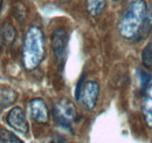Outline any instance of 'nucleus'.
Here are the masks:
<instances>
[{
  "instance_id": "17",
  "label": "nucleus",
  "mask_w": 152,
  "mask_h": 143,
  "mask_svg": "<svg viewBox=\"0 0 152 143\" xmlns=\"http://www.w3.org/2000/svg\"><path fill=\"white\" fill-rule=\"evenodd\" d=\"M62 1H64V2H68V1H70V0H62Z\"/></svg>"
},
{
  "instance_id": "11",
  "label": "nucleus",
  "mask_w": 152,
  "mask_h": 143,
  "mask_svg": "<svg viewBox=\"0 0 152 143\" xmlns=\"http://www.w3.org/2000/svg\"><path fill=\"white\" fill-rule=\"evenodd\" d=\"M152 31V7H150L146 12V15L144 19V22H143V26L140 28V32L137 38H144L145 35H148L150 32Z\"/></svg>"
},
{
  "instance_id": "2",
  "label": "nucleus",
  "mask_w": 152,
  "mask_h": 143,
  "mask_svg": "<svg viewBox=\"0 0 152 143\" xmlns=\"http://www.w3.org/2000/svg\"><path fill=\"white\" fill-rule=\"evenodd\" d=\"M148 7L144 0H133L119 22V33L125 39L137 38L143 26Z\"/></svg>"
},
{
  "instance_id": "19",
  "label": "nucleus",
  "mask_w": 152,
  "mask_h": 143,
  "mask_svg": "<svg viewBox=\"0 0 152 143\" xmlns=\"http://www.w3.org/2000/svg\"><path fill=\"white\" fill-rule=\"evenodd\" d=\"M114 1H118V0H114Z\"/></svg>"
},
{
  "instance_id": "10",
  "label": "nucleus",
  "mask_w": 152,
  "mask_h": 143,
  "mask_svg": "<svg viewBox=\"0 0 152 143\" xmlns=\"http://www.w3.org/2000/svg\"><path fill=\"white\" fill-rule=\"evenodd\" d=\"M107 5L105 0H86V8L87 12L91 15V17H97L99 15L104 7Z\"/></svg>"
},
{
  "instance_id": "13",
  "label": "nucleus",
  "mask_w": 152,
  "mask_h": 143,
  "mask_svg": "<svg viewBox=\"0 0 152 143\" xmlns=\"http://www.w3.org/2000/svg\"><path fill=\"white\" fill-rule=\"evenodd\" d=\"M0 143H23L17 135L7 129H0Z\"/></svg>"
},
{
  "instance_id": "14",
  "label": "nucleus",
  "mask_w": 152,
  "mask_h": 143,
  "mask_svg": "<svg viewBox=\"0 0 152 143\" xmlns=\"http://www.w3.org/2000/svg\"><path fill=\"white\" fill-rule=\"evenodd\" d=\"M2 35H4L5 41H7V42L14 41V38H15V29H14V27L12 25H10V24H6L4 26V29H2Z\"/></svg>"
},
{
  "instance_id": "1",
  "label": "nucleus",
  "mask_w": 152,
  "mask_h": 143,
  "mask_svg": "<svg viewBox=\"0 0 152 143\" xmlns=\"http://www.w3.org/2000/svg\"><path fill=\"white\" fill-rule=\"evenodd\" d=\"M45 56V38L37 26H31L26 33L22 48V63L27 71H33Z\"/></svg>"
},
{
  "instance_id": "5",
  "label": "nucleus",
  "mask_w": 152,
  "mask_h": 143,
  "mask_svg": "<svg viewBox=\"0 0 152 143\" xmlns=\"http://www.w3.org/2000/svg\"><path fill=\"white\" fill-rule=\"evenodd\" d=\"M52 47L58 62L63 61L68 47V33L64 28H56L52 34Z\"/></svg>"
},
{
  "instance_id": "6",
  "label": "nucleus",
  "mask_w": 152,
  "mask_h": 143,
  "mask_svg": "<svg viewBox=\"0 0 152 143\" xmlns=\"http://www.w3.org/2000/svg\"><path fill=\"white\" fill-rule=\"evenodd\" d=\"M6 122L11 128H13V130L20 134H27L29 130L27 117L20 107H14L10 110V113L6 116Z\"/></svg>"
},
{
  "instance_id": "16",
  "label": "nucleus",
  "mask_w": 152,
  "mask_h": 143,
  "mask_svg": "<svg viewBox=\"0 0 152 143\" xmlns=\"http://www.w3.org/2000/svg\"><path fill=\"white\" fill-rule=\"evenodd\" d=\"M50 143H62V142H61L60 140H54V141H52Z\"/></svg>"
},
{
  "instance_id": "15",
  "label": "nucleus",
  "mask_w": 152,
  "mask_h": 143,
  "mask_svg": "<svg viewBox=\"0 0 152 143\" xmlns=\"http://www.w3.org/2000/svg\"><path fill=\"white\" fill-rule=\"evenodd\" d=\"M138 74H139V80H140V86L142 87H145V86H148V83H149V81H150V75L146 73V72L142 71V69H139L138 71Z\"/></svg>"
},
{
  "instance_id": "9",
  "label": "nucleus",
  "mask_w": 152,
  "mask_h": 143,
  "mask_svg": "<svg viewBox=\"0 0 152 143\" xmlns=\"http://www.w3.org/2000/svg\"><path fill=\"white\" fill-rule=\"evenodd\" d=\"M18 99V94L15 90L10 87H1L0 86V111L8 106L13 105Z\"/></svg>"
},
{
  "instance_id": "8",
  "label": "nucleus",
  "mask_w": 152,
  "mask_h": 143,
  "mask_svg": "<svg viewBox=\"0 0 152 143\" xmlns=\"http://www.w3.org/2000/svg\"><path fill=\"white\" fill-rule=\"evenodd\" d=\"M142 110H143V115L146 125L152 128V85L146 87L144 99H143Z\"/></svg>"
},
{
  "instance_id": "3",
  "label": "nucleus",
  "mask_w": 152,
  "mask_h": 143,
  "mask_svg": "<svg viewBox=\"0 0 152 143\" xmlns=\"http://www.w3.org/2000/svg\"><path fill=\"white\" fill-rule=\"evenodd\" d=\"M53 116H54V120L56 121L57 125L69 128L73 125V122L75 121L76 116H77L76 107L70 100L62 97L53 107Z\"/></svg>"
},
{
  "instance_id": "7",
  "label": "nucleus",
  "mask_w": 152,
  "mask_h": 143,
  "mask_svg": "<svg viewBox=\"0 0 152 143\" xmlns=\"http://www.w3.org/2000/svg\"><path fill=\"white\" fill-rule=\"evenodd\" d=\"M28 115L34 122H38V123H47L49 121V113H48L47 105L40 97L29 101Z\"/></svg>"
},
{
  "instance_id": "12",
  "label": "nucleus",
  "mask_w": 152,
  "mask_h": 143,
  "mask_svg": "<svg viewBox=\"0 0 152 143\" xmlns=\"http://www.w3.org/2000/svg\"><path fill=\"white\" fill-rule=\"evenodd\" d=\"M142 62L143 66L148 69H152V42L148 43L142 52Z\"/></svg>"
},
{
  "instance_id": "18",
  "label": "nucleus",
  "mask_w": 152,
  "mask_h": 143,
  "mask_svg": "<svg viewBox=\"0 0 152 143\" xmlns=\"http://www.w3.org/2000/svg\"><path fill=\"white\" fill-rule=\"evenodd\" d=\"M1 4H2V2H1V0H0V10H1Z\"/></svg>"
},
{
  "instance_id": "4",
  "label": "nucleus",
  "mask_w": 152,
  "mask_h": 143,
  "mask_svg": "<svg viewBox=\"0 0 152 143\" xmlns=\"http://www.w3.org/2000/svg\"><path fill=\"white\" fill-rule=\"evenodd\" d=\"M98 94H99L98 83L95 81H87L82 86V89L80 91L77 101L81 102V105L83 106L84 109H87L89 111L94 110L96 107V103H97Z\"/></svg>"
}]
</instances>
